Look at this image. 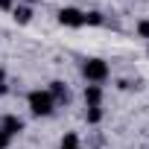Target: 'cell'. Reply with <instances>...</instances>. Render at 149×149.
<instances>
[{
  "mask_svg": "<svg viewBox=\"0 0 149 149\" xmlns=\"http://www.w3.org/2000/svg\"><path fill=\"white\" fill-rule=\"evenodd\" d=\"M82 76L88 79V85H102L111 76V67L105 58H85L82 61Z\"/></svg>",
  "mask_w": 149,
  "mask_h": 149,
  "instance_id": "obj_1",
  "label": "cell"
},
{
  "mask_svg": "<svg viewBox=\"0 0 149 149\" xmlns=\"http://www.w3.org/2000/svg\"><path fill=\"white\" fill-rule=\"evenodd\" d=\"M26 102H29V111H32L35 117H50V114L56 111V100L50 97V91H41V88L29 91V94H26Z\"/></svg>",
  "mask_w": 149,
  "mask_h": 149,
  "instance_id": "obj_2",
  "label": "cell"
},
{
  "mask_svg": "<svg viewBox=\"0 0 149 149\" xmlns=\"http://www.w3.org/2000/svg\"><path fill=\"white\" fill-rule=\"evenodd\" d=\"M58 24L70 26V29H79V26H85V12L76 6H64V9H58Z\"/></svg>",
  "mask_w": 149,
  "mask_h": 149,
  "instance_id": "obj_3",
  "label": "cell"
},
{
  "mask_svg": "<svg viewBox=\"0 0 149 149\" xmlns=\"http://www.w3.org/2000/svg\"><path fill=\"white\" fill-rule=\"evenodd\" d=\"M47 91H50V97L56 100V105H67V102H70V88H67L61 79H53Z\"/></svg>",
  "mask_w": 149,
  "mask_h": 149,
  "instance_id": "obj_4",
  "label": "cell"
},
{
  "mask_svg": "<svg viewBox=\"0 0 149 149\" xmlns=\"http://www.w3.org/2000/svg\"><path fill=\"white\" fill-rule=\"evenodd\" d=\"M0 129H3V132H6L9 137H15V134H21V132H24L26 126H24V120H21L18 114H6L3 120H0Z\"/></svg>",
  "mask_w": 149,
  "mask_h": 149,
  "instance_id": "obj_5",
  "label": "cell"
},
{
  "mask_svg": "<svg viewBox=\"0 0 149 149\" xmlns=\"http://www.w3.org/2000/svg\"><path fill=\"white\" fill-rule=\"evenodd\" d=\"M82 97H85V105H88V108L102 105V85H85Z\"/></svg>",
  "mask_w": 149,
  "mask_h": 149,
  "instance_id": "obj_6",
  "label": "cell"
},
{
  "mask_svg": "<svg viewBox=\"0 0 149 149\" xmlns=\"http://www.w3.org/2000/svg\"><path fill=\"white\" fill-rule=\"evenodd\" d=\"M32 15H35V9H32V6H26V3H15V9H12V21H15V24H21V26H24V24H29V21H32Z\"/></svg>",
  "mask_w": 149,
  "mask_h": 149,
  "instance_id": "obj_7",
  "label": "cell"
},
{
  "mask_svg": "<svg viewBox=\"0 0 149 149\" xmlns=\"http://www.w3.org/2000/svg\"><path fill=\"white\" fill-rule=\"evenodd\" d=\"M102 24H105V15L102 12H97V9L94 12H85V26H102Z\"/></svg>",
  "mask_w": 149,
  "mask_h": 149,
  "instance_id": "obj_8",
  "label": "cell"
},
{
  "mask_svg": "<svg viewBox=\"0 0 149 149\" xmlns=\"http://www.w3.org/2000/svg\"><path fill=\"white\" fill-rule=\"evenodd\" d=\"M85 120H88L91 126H97V123L102 120V105H97V108H88V111H85Z\"/></svg>",
  "mask_w": 149,
  "mask_h": 149,
  "instance_id": "obj_9",
  "label": "cell"
},
{
  "mask_svg": "<svg viewBox=\"0 0 149 149\" xmlns=\"http://www.w3.org/2000/svg\"><path fill=\"white\" fill-rule=\"evenodd\" d=\"M61 146H79V134H76V132H67V134L61 137Z\"/></svg>",
  "mask_w": 149,
  "mask_h": 149,
  "instance_id": "obj_10",
  "label": "cell"
},
{
  "mask_svg": "<svg viewBox=\"0 0 149 149\" xmlns=\"http://www.w3.org/2000/svg\"><path fill=\"white\" fill-rule=\"evenodd\" d=\"M137 35L149 41V21H146V18H143V21H137Z\"/></svg>",
  "mask_w": 149,
  "mask_h": 149,
  "instance_id": "obj_11",
  "label": "cell"
},
{
  "mask_svg": "<svg viewBox=\"0 0 149 149\" xmlns=\"http://www.w3.org/2000/svg\"><path fill=\"white\" fill-rule=\"evenodd\" d=\"M9 143H12V137H9L3 129H0V149H9Z\"/></svg>",
  "mask_w": 149,
  "mask_h": 149,
  "instance_id": "obj_12",
  "label": "cell"
},
{
  "mask_svg": "<svg viewBox=\"0 0 149 149\" xmlns=\"http://www.w3.org/2000/svg\"><path fill=\"white\" fill-rule=\"evenodd\" d=\"M0 9H3V12H12V9H15V0H0Z\"/></svg>",
  "mask_w": 149,
  "mask_h": 149,
  "instance_id": "obj_13",
  "label": "cell"
},
{
  "mask_svg": "<svg viewBox=\"0 0 149 149\" xmlns=\"http://www.w3.org/2000/svg\"><path fill=\"white\" fill-rule=\"evenodd\" d=\"M0 85H6V70L0 67Z\"/></svg>",
  "mask_w": 149,
  "mask_h": 149,
  "instance_id": "obj_14",
  "label": "cell"
},
{
  "mask_svg": "<svg viewBox=\"0 0 149 149\" xmlns=\"http://www.w3.org/2000/svg\"><path fill=\"white\" fill-rule=\"evenodd\" d=\"M9 94V85H0V97H6Z\"/></svg>",
  "mask_w": 149,
  "mask_h": 149,
  "instance_id": "obj_15",
  "label": "cell"
},
{
  "mask_svg": "<svg viewBox=\"0 0 149 149\" xmlns=\"http://www.w3.org/2000/svg\"><path fill=\"white\" fill-rule=\"evenodd\" d=\"M61 149H82V146H61Z\"/></svg>",
  "mask_w": 149,
  "mask_h": 149,
  "instance_id": "obj_16",
  "label": "cell"
},
{
  "mask_svg": "<svg viewBox=\"0 0 149 149\" xmlns=\"http://www.w3.org/2000/svg\"><path fill=\"white\" fill-rule=\"evenodd\" d=\"M32 3H35V0H26V6H32Z\"/></svg>",
  "mask_w": 149,
  "mask_h": 149,
  "instance_id": "obj_17",
  "label": "cell"
}]
</instances>
